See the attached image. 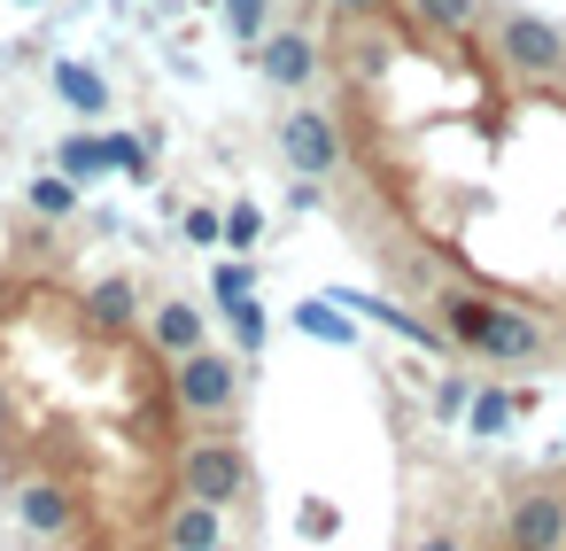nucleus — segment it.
<instances>
[{
  "mask_svg": "<svg viewBox=\"0 0 566 551\" xmlns=\"http://www.w3.org/2000/svg\"><path fill=\"white\" fill-rule=\"evenodd\" d=\"M210 551H233V543H210Z\"/></svg>",
  "mask_w": 566,
  "mask_h": 551,
  "instance_id": "obj_20",
  "label": "nucleus"
},
{
  "mask_svg": "<svg viewBox=\"0 0 566 551\" xmlns=\"http://www.w3.org/2000/svg\"><path fill=\"white\" fill-rule=\"evenodd\" d=\"M403 9L427 40H473L489 24V0H403Z\"/></svg>",
  "mask_w": 566,
  "mask_h": 551,
  "instance_id": "obj_9",
  "label": "nucleus"
},
{
  "mask_svg": "<svg viewBox=\"0 0 566 551\" xmlns=\"http://www.w3.org/2000/svg\"><path fill=\"white\" fill-rule=\"evenodd\" d=\"M171 396H179V412H187V419H226V412L241 404V357H233V350H218V342H202V350L171 357Z\"/></svg>",
  "mask_w": 566,
  "mask_h": 551,
  "instance_id": "obj_3",
  "label": "nucleus"
},
{
  "mask_svg": "<svg viewBox=\"0 0 566 551\" xmlns=\"http://www.w3.org/2000/svg\"><path fill=\"white\" fill-rule=\"evenodd\" d=\"M0 419H9V388H0Z\"/></svg>",
  "mask_w": 566,
  "mask_h": 551,
  "instance_id": "obj_19",
  "label": "nucleus"
},
{
  "mask_svg": "<svg viewBox=\"0 0 566 551\" xmlns=\"http://www.w3.org/2000/svg\"><path fill=\"white\" fill-rule=\"evenodd\" d=\"M551 350H558V334H551L543 311H527V303H496V319L481 326V342H473L465 357H481V365H543Z\"/></svg>",
  "mask_w": 566,
  "mask_h": 551,
  "instance_id": "obj_5",
  "label": "nucleus"
},
{
  "mask_svg": "<svg viewBox=\"0 0 566 551\" xmlns=\"http://www.w3.org/2000/svg\"><path fill=\"white\" fill-rule=\"evenodd\" d=\"M148 342H156L164 357H187V350H202V342H210V319H202L187 295H164V303L148 311Z\"/></svg>",
  "mask_w": 566,
  "mask_h": 551,
  "instance_id": "obj_8",
  "label": "nucleus"
},
{
  "mask_svg": "<svg viewBox=\"0 0 566 551\" xmlns=\"http://www.w3.org/2000/svg\"><path fill=\"white\" fill-rule=\"evenodd\" d=\"M226 241H233V249H249V241H256V210H249V202H233V210H226Z\"/></svg>",
  "mask_w": 566,
  "mask_h": 551,
  "instance_id": "obj_17",
  "label": "nucleus"
},
{
  "mask_svg": "<svg viewBox=\"0 0 566 551\" xmlns=\"http://www.w3.org/2000/svg\"><path fill=\"white\" fill-rule=\"evenodd\" d=\"M17 520H24L32 536H63V528L78 520V505H71L63 481H24V489H17Z\"/></svg>",
  "mask_w": 566,
  "mask_h": 551,
  "instance_id": "obj_10",
  "label": "nucleus"
},
{
  "mask_svg": "<svg viewBox=\"0 0 566 551\" xmlns=\"http://www.w3.org/2000/svg\"><path fill=\"white\" fill-rule=\"evenodd\" d=\"M489 63H496L512 86H527V94L566 86V24L496 0V9H489Z\"/></svg>",
  "mask_w": 566,
  "mask_h": 551,
  "instance_id": "obj_1",
  "label": "nucleus"
},
{
  "mask_svg": "<svg viewBox=\"0 0 566 551\" xmlns=\"http://www.w3.org/2000/svg\"><path fill=\"white\" fill-rule=\"evenodd\" d=\"M32 210H40V218H71V210H78V187H71V179H32Z\"/></svg>",
  "mask_w": 566,
  "mask_h": 551,
  "instance_id": "obj_14",
  "label": "nucleus"
},
{
  "mask_svg": "<svg viewBox=\"0 0 566 551\" xmlns=\"http://www.w3.org/2000/svg\"><path fill=\"white\" fill-rule=\"evenodd\" d=\"M86 311H94L102 326H133V319H140V288H133V280H94V288H86Z\"/></svg>",
  "mask_w": 566,
  "mask_h": 551,
  "instance_id": "obj_11",
  "label": "nucleus"
},
{
  "mask_svg": "<svg viewBox=\"0 0 566 551\" xmlns=\"http://www.w3.org/2000/svg\"><path fill=\"white\" fill-rule=\"evenodd\" d=\"M249 489H256V466H249V450L233 435H195L179 450V497L233 512V505H249Z\"/></svg>",
  "mask_w": 566,
  "mask_h": 551,
  "instance_id": "obj_2",
  "label": "nucleus"
},
{
  "mask_svg": "<svg viewBox=\"0 0 566 551\" xmlns=\"http://www.w3.org/2000/svg\"><path fill=\"white\" fill-rule=\"evenodd\" d=\"M411 551H465V536H450V528H427Z\"/></svg>",
  "mask_w": 566,
  "mask_h": 551,
  "instance_id": "obj_18",
  "label": "nucleus"
},
{
  "mask_svg": "<svg viewBox=\"0 0 566 551\" xmlns=\"http://www.w3.org/2000/svg\"><path fill=\"white\" fill-rule=\"evenodd\" d=\"M318 71H326V48H318L303 24H272V32H264V48H256V79H264L272 94L303 102V94L318 86Z\"/></svg>",
  "mask_w": 566,
  "mask_h": 551,
  "instance_id": "obj_6",
  "label": "nucleus"
},
{
  "mask_svg": "<svg viewBox=\"0 0 566 551\" xmlns=\"http://www.w3.org/2000/svg\"><path fill=\"white\" fill-rule=\"evenodd\" d=\"M272 148H280V164L295 179H334L342 171V125L318 102H287V117L272 125Z\"/></svg>",
  "mask_w": 566,
  "mask_h": 551,
  "instance_id": "obj_4",
  "label": "nucleus"
},
{
  "mask_svg": "<svg viewBox=\"0 0 566 551\" xmlns=\"http://www.w3.org/2000/svg\"><path fill=\"white\" fill-rule=\"evenodd\" d=\"M210 543H218V505H195L187 497L171 512V551H210Z\"/></svg>",
  "mask_w": 566,
  "mask_h": 551,
  "instance_id": "obj_12",
  "label": "nucleus"
},
{
  "mask_svg": "<svg viewBox=\"0 0 566 551\" xmlns=\"http://www.w3.org/2000/svg\"><path fill=\"white\" fill-rule=\"evenodd\" d=\"M380 9H396V0H326V17H342V24H365Z\"/></svg>",
  "mask_w": 566,
  "mask_h": 551,
  "instance_id": "obj_16",
  "label": "nucleus"
},
{
  "mask_svg": "<svg viewBox=\"0 0 566 551\" xmlns=\"http://www.w3.org/2000/svg\"><path fill=\"white\" fill-rule=\"evenodd\" d=\"M504 419H512V396H504V388H481V396H473V435H496Z\"/></svg>",
  "mask_w": 566,
  "mask_h": 551,
  "instance_id": "obj_15",
  "label": "nucleus"
},
{
  "mask_svg": "<svg viewBox=\"0 0 566 551\" xmlns=\"http://www.w3.org/2000/svg\"><path fill=\"white\" fill-rule=\"evenodd\" d=\"M504 543L512 551H566V489H551V481L520 489L504 512Z\"/></svg>",
  "mask_w": 566,
  "mask_h": 551,
  "instance_id": "obj_7",
  "label": "nucleus"
},
{
  "mask_svg": "<svg viewBox=\"0 0 566 551\" xmlns=\"http://www.w3.org/2000/svg\"><path fill=\"white\" fill-rule=\"evenodd\" d=\"M226 24H233L241 48H264V32H272V0H226Z\"/></svg>",
  "mask_w": 566,
  "mask_h": 551,
  "instance_id": "obj_13",
  "label": "nucleus"
}]
</instances>
